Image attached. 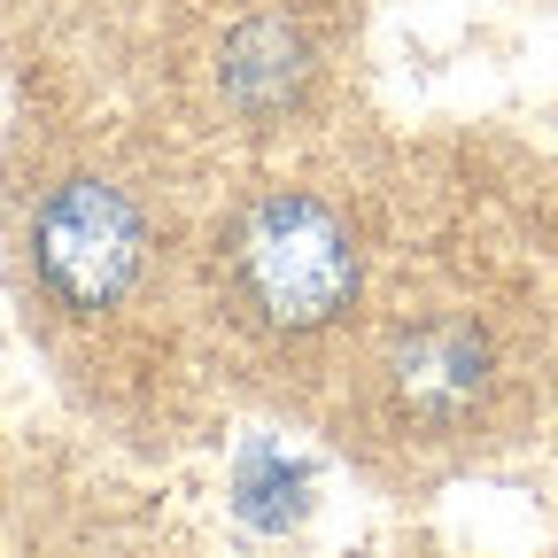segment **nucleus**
Listing matches in <instances>:
<instances>
[{"instance_id":"1","label":"nucleus","mask_w":558,"mask_h":558,"mask_svg":"<svg viewBox=\"0 0 558 558\" xmlns=\"http://www.w3.org/2000/svg\"><path fill=\"white\" fill-rule=\"evenodd\" d=\"M9 248L32 326L70 349L140 333L163 303V226L148 194L101 156H39L9 186Z\"/></svg>"},{"instance_id":"2","label":"nucleus","mask_w":558,"mask_h":558,"mask_svg":"<svg viewBox=\"0 0 558 558\" xmlns=\"http://www.w3.org/2000/svg\"><path fill=\"white\" fill-rule=\"evenodd\" d=\"M209 303L264 357L326 349L365 303L357 226L318 186H248L209 233Z\"/></svg>"},{"instance_id":"4","label":"nucleus","mask_w":558,"mask_h":558,"mask_svg":"<svg viewBox=\"0 0 558 558\" xmlns=\"http://www.w3.org/2000/svg\"><path fill=\"white\" fill-rule=\"evenodd\" d=\"M326 32L311 24V9H288V0H264V9L233 16L218 54H209V94L218 109L248 132H271L318 101L326 86Z\"/></svg>"},{"instance_id":"5","label":"nucleus","mask_w":558,"mask_h":558,"mask_svg":"<svg viewBox=\"0 0 558 558\" xmlns=\"http://www.w3.org/2000/svg\"><path fill=\"white\" fill-rule=\"evenodd\" d=\"M70 558H171V550H163V543H140V535H101V543L70 550Z\"/></svg>"},{"instance_id":"3","label":"nucleus","mask_w":558,"mask_h":558,"mask_svg":"<svg viewBox=\"0 0 558 558\" xmlns=\"http://www.w3.org/2000/svg\"><path fill=\"white\" fill-rule=\"evenodd\" d=\"M527 373L512 341L473 311L396 318L357 365L349 411L380 458L396 465H458L488 442H505L520 418Z\"/></svg>"}]
</instances>
